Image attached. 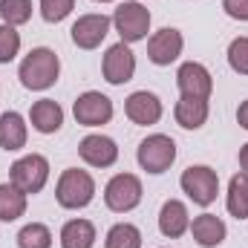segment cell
Returning <instances> with one entry per match:
<instances>
[{"label": "cell", "mask_w": 248, "mask_h": 248, "mask_svg": "<svg viewBox=\"0 0 248 248\" xmlns=\"http://www.w3.org/2000/svg\"><path fill=\"white\" fill-rule=\"evenodd\" d=\"M141 179L139 176H133V173H116L107 187H104V202H107V208L110 211H116V214H127V211H133L139 202H141Z\"/></svg>", "instance_id": "52a82bcc"}, {"label": "cell", "mask_w": 248, "mask_h": 248, "mask_svg": "<svg viewBox=\"0 0 248 248\" xmlns=\"http://www.w3.org/2000/svg\"><path fill=\"white\" fill-rule=\"evenodd\" d=\"M29 122L32 127L38 130V133H44V136H49V133H58L63 124V110L58 101H52V98H41V101H35L32 104V110H29Z\"/></svg>", "instance_id": "2e32d148"}, {"label": "cell", "mask_w": 248, "mask_h": 248, "mask_svg": "<svg viewBox=\"0 0 248 248\" xmlns=\"http://www.w3.org/2000/svg\"><path fill=\"white\" fill-rule=\"evenodd\" d=\"M58 72H61V61H58V55L52 52V49H46V46H38V49H32L23 61H20V84L26 87V90H35V93H41V90H49L55 81H58Z\"/></svg>", "instance_id": "6da1fadb"}, {"label": "cell", "mask_w": 248, "mask_h": 248, "mask_svg": "<svg viewBox=\"0 0 248 248\" xmlns=\"http://www.w3.org/2000/svg\"><path fill=\"white\" fill-rule=\"evenodd\" d=\"M72 113H75V122L84 124V127H101L113 119V101L104 95V93H84L75 98L72 104Z\"/></svg>", "instance_id": "ba28073f"}, {"label": "cell", "mask_w": 248, "mask_h": 248, "mask_svg": "<svg viewBox=\"0 0 248 248\" xmlns=\"http://www.w3.org/2000/svg\"><path fill=\"white\" fill-rule=\"evenodd\" d=\"M176 84H179V93L187 95V98H205L208 101L211 93H214V78H211L208 66H202L196 61H187L179 66Z\"/></svg>", "instance_id": "7c38bea8"}, {"label": "cell", "mask_w": 248, "mask_h": 248, "mask_svg": "<svg viewBox=\"0 0 248 248\" xmlns=\"http://www.w3.org/2000/svg\"><path fill=\"white\" fill-rule=\"evenodd\" d=\"M41 17L46 23H61L63 17L75 9V0H41Z\"/></svg>", "instance_id": "83f0119b"}, {"label": "cell", "mask_w": 248, "mask_h": 248, "mask_svg": "<svg viewBox=\"0 0 248 248\" xmlns=\"http://www.w3.org/2000/svg\"><path fill=\"white\" fill-rule=\"evenodd\" d=\"M78 153L81 159L90 165V168H110L116 165L119 159V147L110 136H101V133H93V136H84L81 144H78Z\"/></svg>", "instance_id": "4fadbf2b"}, {"label": "cell", "mask_w": 248, "mask_h": 248, "mask_svg": "<svg viewBox=\"0 0 248 248\" xmlns=\"http://www.w3.org/2000/svg\"><path fill=\"white\" fill-rule=\"evenodd\" d=\"M228 66L237 75H248V38H234L228 44Z\"/></svg>", "instance_id": "4316f807"}, {"label": "cell", "mask_w": 248, "mask_h": 248, "mask_svg": "<svg viewBox=\"0 0 248 248\" xmlns=\"http://www.w3.org/2000/svg\"><path fill=\"white\" fill-rule=\"evenodd\" d=\"M182 49H185V38H182V32L173 29V26L159 29V32L147 41V58L156 63V66H170V63L182 55Z\"/></svg>", "instance_id": "8fae6325"}, {"label": "cell", "mask_w": 248, "mask_h": 248, "mask_svg": "<svg viewBox=\"0 0 248 248\" xmlns=\"http://www.w3.org/2000/svg\"><path fill=\"white\" fill-rule=\"evenodd\" d=\"M95 3H113V0H95Z\"/></svg>", "instance_id": "1f68e13d"}, {"label": "cell", "mask_w": 248, "mask_h": 248, "mask_svg": "<svg viewBox=\"0 0 248 248\" xmlns=\"http://www.w3.org/2000/svg\"><path fill=\"white\" fill-rule=\"evenodd\" d=\"M190 234H193V240L202 248H217V246H222L228 228H225V222H222L219 217L202 214V217H196V219L190 222Z\"/></svg>", "instance_id": "e0dca14e"}, {"label": "cell", "mask_w": 248, "mask_h": 248, "mask_svg": "<svg viewBox=\"0 0 248 248\" xmlns=\"http://www.w3.org/2000/svg\"><path fill=\"white\" fill-rule=\"evenodd\" d=\"M26 136H29V130H26V122H23L20 113L9 110V113L0 116V147L3 150H9V153L20 150L26 144Z\"/></svg>", "instance_id": "ac0fdd59"}, {"label": "cell", "mask_w": 248, "mask_h": 248, "mask_svg": "<svg viewBox=\"0 0 248 248\" xmlns=\"http://www.w3.org/2000/svg\"><path fill=\"white\" fill-rule=\"evenodd\" d=\"M26 214V193L12 182L0 185V219L3 222H15Z\"/></svg>", "instance_id": "44dd1931"}, {"label": "cell", "mask_w": 248, "mask_h": 248, "mask_svg": "<svg viewBox=\"0 0 248 248\" xmlns=\"http://www.w3.org/2000/svg\"><path fill=\"white\" fill-rule=\"evenodd\" d=\"M237 122H240V127H246L248 130V101L240 104V110H237Z\"/></svg>", "instance_id": "f546056e"}, {"label": "cell", "mask_w": 248, "mask_h": 248, "mask_svg": "<svg viewBox=\"0 0 248 248\" xmlns=\"http://www.w3.org/2000/svg\"><path fill=\"white\" fill-rule=\"evenodd\" d=\"M104 248H141V231L130 222H119L107 231Z\"/></svg>", "instance_id": "603a6c76"}, {"label": "cell", "mask_w": 248, "mask_h": 248, "mask_svg": "<svg viewBox=\"0 0 248 248\" xmlns=\"http://www.w3.org/2000/svg\"><path fill=\"white\" fill-rule=\"evenodd\" d=\"M124 113H127V119L133 124L150 127V124H156L162 119V101H159L153 93L139 90V93H133V95L124 101Z\"/></svg>", "instance_id": "5bb4252c"}, {"label": "cell", "mask_w": 248, "mask_h": 248, "mask_svg": "<svg viewBox=\"0 0 248 248\" xmlns=\"http://www.w3.org/2000/svg\"><path fill=\"white\" fill-rule=\"evenodd\" d=\"M95 225L90 219H69L61 228V248H93Z\"/></svg>", "instance_id": "ffe728a7"}, {"label": "cell", "mask_w": 248, "mask_h": 248, "mask_svg": "<svg viewBox=\"0 0 248 248\" xmlns=\"http://www.w3.org/2000/svg\"><path fill=\"white\" fill-rule=\"evenodd\" d=\"M9 179H12L15 187H20L26 196L41 193L44 185H46V179H49V162H46V156L29 153V156L17 159L12 165V170H9Z\"/></svg>", "instance_id": "277c9868"}, {"label": "cell", "mask_w": 248, "mask_h": 248, "mask_svg": "<svg viewBox=\"0 0 248 248\" xmlns=\"http://www.w3.org/2000/svg\"><path fill=\"white\" fill-rule=\"evenodd\" d=\"M17 248H52V231L44 222H29L17 231Z\"/></svg>", "instance_id": "cb8c5ba5"}, {"label": "cell", "mask_w": 248, "mask_h": 248, "mask_svg": "<svg viewBox=\"0 0 248 248\" xmlns=\"http://www.w3.org/2000/svg\"><path fill=\"white\" fill-rule=\"evenodd\" d=\"M222 9L234 20H248V0H222Z\"/></svg>", "instance_id": "f1b7e54d"}, {"label": "cell", "mask_w": 248, "mask_h": 248, "mask_svg": "<svg viewBox=\"0 0 248 248\" xmlns=\"http://www.w3.org/2000/svg\"><path fill=\"white\" fill-rule=\"evenodd\" d=\"M0 17L9 26H23L32 17V0H0Z\"/></svg>", "instance_id": "d4e9b609"}, {"label": "cell", "mask_w": 248, "mask_h": 248, "mask_svg": "<svg viewBox=\"0 0 248 248\" xmlns=\"http://www.w3.org/2000/svg\"><path fill=\"white\" fill-rule=\"evenodd\" d=\"M101 72H104V78H107V84H116V87H122L127 84L133 75H136V55H133V49H130V44H113L107 52H104V61H101Z\"/></svg>", "instance_id": "9c48e42d"}, {"label": "cell", "mask_w": 248, "mask_h": 248, "mask_svg": "<svg viewBox=\"0 0 248 248\" xmlns=\"http://www.w3.org/2000/svg\"><path fill=\"white\" fill-rule=\"evenodd\" d=\"M20 52V32L9 23H0V63H9Z\"/></svg>", "instance_id": "484cf974"}, {"label": "cell", "mask_w": 248, "mask_h": 248, "mask_svg": "<svg viewBox=\"0 0 248 248\" xmlns=\"http://www.w3.org/2000/svg\"><path fill=\"white\" fill-rule=\"evenodd\" d=\"M187 228H190V217H187L185 202H179V199H168V202L162 205V211H159V231H162L165 237L176 240V237L185 234Z\"/></svg>", "instance_id": "9a60e30c"}, {"label": "cell", "mask_w": 248, "mask_h": 248, "mask_svg": "<svg viewBox=\"0 0 248 248\" xmlns=\"http://www.w3.org/2000/svg\"><path fill=\"white\" fill-rule=\"evenodd\" d=\"M179 185H182V190H185L196 205L208 208L217 199V193H219V176L208 165H190L185 173H182Z\"/></svg>", "instance_id": "8992f818"}, {"label": "cell", "mask_w": 248, "mask_h": 248, "mask_svg": "<svg viewBox=\"0 0 248 248\" xmlns=\"http://www.w3.org/2000/svg\"><path fill=\"white\" fill-rule=\"evenodd\" d=\"M110 26H113V17H107V15H81L72 23V29H69L72 32V44L78 49H95L107 38Z\"/></svg>", "instance_id": "30bf717a"}, {"label": "cell", "mask_w": 248, "mask_h": 248, "mask_svg": "<svg viewBox=\"0 0 248 248\" xmlns=\"http://www.w3.org/2000/svg\"><path fill=\"white\" fill-rule=\"evenodd\" d=\"M95 196V182L87 170H78V168H66L55 185V199L58 205L66 211H78V208H87Z\"/></svg>", "instance_id": "7a4b0ae2"}, {"label": "cell", "mask_w": 248, "mask_h": 248, "mask_svg": "<svg viewBox=\"0 0 248 248\" xmlns=\"http://www.w3.org/2000/svg\"><path fill=\"white\" fill-rule=\"evenodd\" d=\"M240 168H243V173H248V144H243V150H240Z\"/></svg>", "instance_id": "4dcf8cb0"}, {"label": "cell", "mask_w": 248, "mask_h": 248, "mask_svg": "<svg viewBox=\"0 0 248 248\" xmlns=\"http://www.w3.org/2000/svg\"><path fill=\"white\" fill-rule=\"evenodd\" d=\"M208 101L205 98H187L182 95L179 101H176V110H173V116H176V124L179 127H185V130H199L202 124L208 122Z\"/></svg>", "instance_id": "d6986e66"}, {"label": "cell", "mask_w": 248, "mask_h": 248, "mask_svg": "<svg viewBox=\"0 0 248 248\" xmlns=\"http://www.w3.org/2000/svg\"><path fill=\"white\" fill-rule=\"evenodd\" d=\"M141 170L147 173H165L173 162H176V141L165 133H156V136H147L141 144H139V153H136Z\"/></svg>", "instance_id": "5b68a950"}, {"label": "cell", "mask_w": 248, "mask_h": 248, "mask_svg": "<svg viewBox=\"0 0 248 248\" xmlns=\"http://www.w3.org/2000/svg\"><path fill=\"white\" fill-rule=\"evenodd\" d=\"M225 205L228 214L237 219H248V173H237L228 182V193H225Z\"/></svg>", "instance_id": "7402d4cb"}, {"label": "cell", "mask_w": 248, "mask_h": 248, "mask_svg": "<svg viewBox=\"0 0 248 248\" xmlns=\"http://www.w3.org/2000/svg\"><path fill=\"white\" fill-rule=\"evenodd\" d=\"M113 26H116V32L122 35L124 44H139V41H144L147 32H150V12H147L139 0H124V3L116 6Z\"/></svg>", "instance_id": "3957f363"}]
</instances>
